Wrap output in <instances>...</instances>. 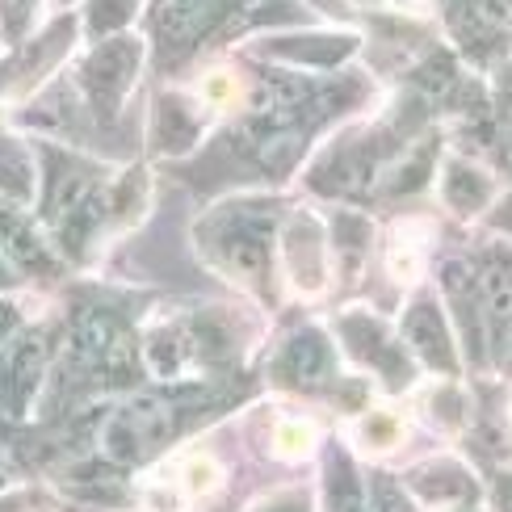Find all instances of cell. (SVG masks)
Segmentation results:
<instances>
[{
  "mask_svg": "<svg viewBox=\"0 0 512 512\" xmlns=\"http://www.w3.org/2000/svg\"><path fill=\"white\" fill-rule=\"evenodd\" d=\"M269 240H273V210L265 202H236L219 210L210 223H202V248L227 273L248 277V282H261L269 269Z\"/></svg>",
  "mask_w": 512,
  "mask_h": 512,
  "instance_id": "obj_1",
  "label": "cell"
},
{
  "mask_svg": "<svg viewBox=\"0 0 512 512\" xmlns=\"http://www.w3.org/2000/svg\"><path fill=\"white\" fill-rule=\"evenodd\" d=\"M177 429V408L164 399H135L126 408L110 412L101 424V450L114 462H139Z\"/></svg>",
  "mask_w": 512,
  "mask_h": 512,
  "instance_id": "obj_2",
  "label": "cell"
},
{
  "mask_svg": "<svg viewBox=\"0 0 512 512\" xmlns=\"http://www.w3.org/2000/svg\"><path fill=\"white\" fill-rule=\"evenodd\" d=\"M135 68H139V47L131 38H114L84 63V89H89L93 105L101 114H114L122 93L131 89L135 80Z\"/></svg>",
  "mask_w": 512,
  "mask_h": 512,
  "instance_id": "obj_3",
  "label": "cell"
},
{
  "mask_svg": "<svg viewBox=\"0 0 512 512\" xmlns=\"http://www.w3.org/2000/svg\"><path fill=\"white\" fill-rule=\"evenodd\" d=\"M282 252H286V269H290L298 290H307V294L324 290V236H319L315 219L294 215L286 227Z\"/></svg>",
  "mask_w": 512,
  "mask_h": 512,
  "instance_id": "obj_4",
  "label": "cell"
},
{
  "mask_svg": "<svg viewBox=\"0 0 512 512\" xmlns=\"http://www.w3.org/2000/svg\"><path fill=\"white\" fill-rule=\"evenodd\" d=\"M340 328H345L349 349H353L361 361H366V366H378L382 374H387L391 387H399L403 378H412V374H408V361H403V353H399V345L374 324L370 315H349Z\"/></svg>",
  "mask_w": 512,
  "mask_h": 512,
  "instance_id": "obj_5",
  "label": "cell"
},
{
  "mask_svg": "<svg viewBox=\"0 0 512 512\" xmlns=\"http://www.w3.org/2000/svg\"><path fill=\"white\" fill-rule=\"evenodd\" d=\"M403 336H408V345L429 361L433 370H445L454 374L458 357H454V340H450V328H445V319L433 303H416L403 319Z\"/></svg>",
  "mask_w": 512,
  "mask_h": 512,
  "instance_id": "obj_6",
  "label": "cell"
},
{
  "mask_svg": "<svg viewBox=\"0 0 512 512\" xmlns=\"http://www.w3.org/2000/svg\"><path fill=\"white\" fill-rule=\"evenodd\" d=\"M479 286L487 298V315H492V340L508 349V324H512V252L508 248H487Z\"/></svg>",
  "mask_w": 512,
  "mask_h": 512,
  "instance_id": "obj_7",
  "label": "cell"
},
{
  "mask_svg": "<svg viewBox=\"0 0 512 512\" xmlns=\"http://www.w3.org/2000/svg\"><path fill=\"white\" fill-rule=\"evenodd\" d=\"M38 378H42V340L26 336L0 357V403H9V412H21L30 403Z\"/></svg>",
  "mask_w": 512,
  "mask_h": 512,
  "instance_id": "obj_8",
  "label": "cell"
},
{
  "mask_svg": "<svg viewBox=\"0 0 512 512\" xmlns=\"http://www.w3.org/2000/svg\"><path fill=\"white\" fill-rule=\"evenodd\" d=\"M328 370H332V349H328V340L319 332H298L282 349V357H277V378L298 382V387H315V382H324Z\"/></svg>",
  "mask_w": 512,
  "mask_h": 512,
  "instance_id": "obj_9",
  "label": "cell"
},
{
  "mask_svg": "<svg viewBox=\"0 0 512 512\" xmlns=\"http://www.w3.org/2000/svg\"><path fill=\"white\" fill-rule=\"evenodd\" d=\"M0 256L13 261V265L47 269V252H42V244L30 231V223L21 219L13 206H0Z\"/></svg>",
  "mask_w": 512,
  "mask_h": 512,
  "instance_id": "obj_10",
  "label": "cell"
},
{
  "mask_svg": "<svg viewBox=\"0 0 512 512\" xmlns=\"http://www.w3.org/2000/svg\"><path fill=\"white\" fill-rule=\"evenodd\" d=\"M412 487H416V496H424V500H471L475 496L471 475H466L462 466H454V462L420 466V471L412 475Z\"/></svg>",
  "mask_w": 512,
  "mask_h": 512,
  "instance_id": "obj_11",
  "label": "cell"
},
{
  "mask_svg": "<svg viewBox=\"0 0 512 512\" xmlns=\"http://www.w3.org/2000/svg\"><path fill=\"white\" fill-rule=\"evenodd\" d=\"M357 47L353 38H336V34H315V38H298V42H277V47H269L273 55L282 59H294V63H315V68H328V63H340L349 51Z\"/></svg>",
  "mask_w": 512,
  "mask_h": 512,
  "instance_id": "obj_12",
  "label": "cell"
},
{
  "mask_svg": "<svg viewBox=\"0 0 512 512\" xmlns=\"http://www.w3.org/2000/svg\"><path fill=\"white\" fill-rule=\"evenodd\" d=\"M445 290H450V303L458 307V319H462V332H466V345H471V353H479V303H475V273H466L462 265H450L445 269Z\"/></svg>",
  "mask_w": 512,
  "mask_h": 512,
  "instance_id": "obj_13",
  "label": "cell"
},
{
  "mask_svg": "<svg viewBox=\"0 0 512 512\" xmlns=\"http://www.w3.org/2000/svg\"><path fill=\"white\" fill-rule=\"evenodd\" d=\"M487 198H492V181L466 164H450V173H445V202L462 210V215H471Z\"/></svg>",
  "mask_w": 512,
  "mask_h": 512,
  "instance_id": "obj_14",
  "label": "cell"
},
{
  "mask_svg": "<svg viewBox=\"0 0 512 512\" xmlns=\"http://www.w3.org/2000/svg\"><path fill=\"white\" fill-rule=\"evenodd\" d=\"M328 512H366L357 471L345 454H332V466H328Z\"/></svg>",
  "mask_w": 512,
  "mask_h": 512,
  "instance_id": "obj_15",
  "label": "cell"
},
{
  "mask_svg": "<svg viewBox=\"0 0 512 512\" xmlns=\"http://www.w3.org/2000/svg\"><path fill=\"white\" fill-rule=\"evenodd\" d=\"M0 189L9 198H30V164L13 143H0Z\"/></svg>",
  "mask_w": 512,
  "mask_h": 512,
  "instance_id": "obj_16",
  "label": "cell"
},
{
  "mask_svg": "<svg viewBox=\"0 0 512 512\" xmlns=\"http://www.w3.org/2000/svg\"><path fill=\"white\" fill-rule=\"evenodd\" d=\"M156 139H160V147H185L189 139H194V122H189V118H185V110H181V101H164V105H160Z\"/></svg>",
  "mask_w": 512,
  "mask_h": 512,
  "instance_id": "obj_17",
  "label": "cell"
},
{
  "mask_svg": "<svg viewBox=\"0 0 512 512\" xmlns=\"http://www.w3.org/2000/svg\"><path fill=\"white\" fill-rule=\"evenodd\" d=\"M135 5H139V0H97L93 13H89V30H93V34H110V30H118L122 21L135 13Z\"/></svg>",
  "mask_w": 512,
  "mask_h": 512,
  "instance_id": "obj_18",
  "label": "cell"
},
{
  "mask_svg": "<svg viewBox=\"0 0 512 512\" xmlns=\"http://www.w3.org/2000/svg\"><path fill=\"white\" fill-rule=\"evenodd\" d=\"M361 437H366L370 445H378V450H387V445L399 441V420L391 412H374L361 420Z\"/></svg>",
  "mask_w": 512,
  "mask_h": 512,
  "instance_id": "obj_19",
  "label": "cell"
},
{
  "mask_svg": "<svg viewBox=\"0 0 512 512\" xmlns=\"http://www.w3.org/2000/svg\"><path fill=\"white\" fill-rule=\"evenodd\" d=\"M429 156H433V147H420V152L399 168V177L391 181V194H403V189H420L424 177H429Z\"/></svg>",
  "mask_w": 512,
  "mask_h": 512,
  "instance_id": "obj_20",
  "label": "cell"
},
{
  "mask_svg": "<svg viewBox=\"0 0 512 512\" xmlns=\"http://www.w3.org/2000/svg\"><path fill=\"white\" fill-rule=\"evenodd\" d=\"M307 445H311V424H282L277 429V454L298 458V454H307Z\"/></svg>",
  "mask_w": 512,
  "mask_h": 512,
  "instance_id": "obj_21",
  "label": "cell"
},
{
  "mask_svg": "<svg viewBox=\"0 0 512 512\" xmlns=\"http://www.w3.org/2000/svg\"><path fill=\"white\" fill-rule=\"evenodd\" d=\"M374 512H408V500H403V492L387 475L374 479Z\"/></svg>",
  "mask_w": 512,
  "mask_h": 512,
  "instance_id": "obj_22",
  "label": "cell"
},
{
  "mask_svg": "<svg viewBox=\"0 0 512 512\" xmlns=\"http://www.w3.org/2000/svg\"><path fill=\"white\" fill-rule=\"evenodd\" d=\"M34 5H38V0H0V17H5L9 34H21V30H26V21H30Z\"/></svg>",
  "mask_w": 512,
  "mask_h": 512,
  "instance_id": "obj_23",
  "label": "cell"
},
{
  "mask_svg": "<svg viewBox=\"0 0 512 512\" xmlns=\"http://www.w3.org/2000/svg\"><path fill=\"white\" fill-rule=\"evenodd\" d=\"M185 487H189L194 496H202L206 487H215V462H206V458L189 462V466H185Z\"/></svg>",
  "mask_w": 512,
  "mask_h": 512,
  "instance_id": "obj_24",
  "label": "cell"
},
{
  "mask_svg": "<svg viewBox=\"0 0 512 512\" xmlns=\"http://www.w3.org/2000/svg\"><path fill=\"white\" fill-rule=\"evenodd\" d=\"M202 93H206V101H227L231 93H236V84H231V76H210L202 84Z\"/></svg>",
  "mask_w": 512,
  "mask_h": 512,
  "instance_id": "obj_25",
  "label": "cell"
},
{
  "mask_svg": "<svg viewBox=\"0 0 512 512\" xmlns=\"http://www.w3.org/2000/svg\"><path fill=\"white\" fill-rule=\"evenodd\" d=\"M261 512H311L303 496H286V500H277V504H265Z\"/></svg>",
  "mask_w": 512,
  "mask_h": 512,
  "instance_id": "obj_26",
  "label": "cell"
},
{
  "mask_svg": "<svg viewBox=\"0 0 512 512\" xmlns=\"http://www.w3.org/2000/svg\"><path fill=\"white\" fill-rule=\"evenodd\" d=\"M13 328H17V311L0 303V345H5V336H9Z\"/></svg>",
  "mask_w": 512,
  "mask_h": 512,
  "instance_id": "obj_27",
  "label": "cell"
},
{
  "mask_svg": "<svg viewBox=\"0 0 512 512\" xmlns=\"http://www.w3.org/2000/svg\"><path fill=\"white\" fill-rule=\"evenodd\" d=\"M496 227H500V231H508V236H512V198H508V202L496 210Z\"/></svg>",
  "mask_w": 512,
  "mask_h": 512,
  "instance_id": "obj_28",
  "label": "cell"
},
{
  "mask_svg": "<svg viewBox=\"0 0 512 512\" xmlns=\"http://www.w3.org/2000/svg\"><path fill=\"white\" fill-rule=\"evenodd\" d=\"M500 508H504V512H512V475H504V479H500Z\"/></svg>",
  "mask_w": 512,
  "mask_h": 512,
  "instance_id": "obj_29",
  "label": "cell"
},
{
  "mask_svg": "<svg viewBox=\"0 0 512 512\" xmlns=\"http://www.w3.org/2000/svg\"><path fill=\"white\" fill-rule=\"evenodd\" d=\"M9 277H13V273H9V261H5V256H0V286H5Z\"/></svg>",
  "mask_w": 512,
  "mask_h": 512,
  "instance_id": "obj_30",
  "label": "cell"
},
{
  "mask_svg": "<svg viewBox=\"0 0 512 512\" xmlns=\"http://www.w3.org/2000/svg\"><path fill=\"white\" fill-rule=\"evenodd\" d=\"M361 5H370V0H361Z\"/></svg>",
  "mask_w": 512,
  "mask_h": 512,
  "instance_id": "obj_31",
  "label": "cell"
},
{
  "mask_svg": "<svg viewBox=\"0 0 512 512\" xmlns=\"http://www.w3.org/2000/svg\"><path fill=\"white\" fill-rule=\"evenodd\" d=\"M462 512H471V508H462Z\"/></svg>",
  "mask_w": 512,
  "mask_h": 512,
  "instance_id": "obj_32",
  "label": "cell"
}]
</instances>
